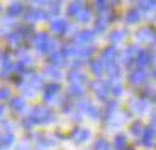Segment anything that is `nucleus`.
Returning <instances> with one entry per match:
<instances>
[{"instance_id": "f257e3e1", "label": "nucleus", "mask_w": 156, "mask_h": 150, "mask_svg": "<svg viewBox=\"0 0 156 150\" xmlns=\"http://www.w3.org/2000/svg\"><path fill=\"white\" fill-rule=\"evenodd\" d=\"M30 116L35 120V123H47V122H52L55 118L54 111L42 105H37L30 110Z\"/></svg>"}, {"instance_id": "f03ea898", "label": "nucleus", "mask_w": 156, "mask_h": 150, "mask_svg": "<svg viewBox=\"0 0 156 150\" xmlns=\"http://www.w3.org/2000/svg\"><path fill=\"white\" fill-rule=\"evenodd\" d=\"M136 39H138V41H141V42L148 41L151 46H156V32L153 31V29H149V27L141 29V31L136 34Z\"/></svg>"}, {"instance_id": "7ed1b4c3", "label": "nucleus", "mask_w": 156, "mask_h": 150, "mask_svg": "<svg viewBox=\"0 0 156 150\" xmlns=\"http://www.w3.org/2000/svg\"><path fill=\"white\" fill-rule=\"evenodd\" d=\"M101 61L104 62V64H108V68L112 66V64H116V47L114 46H111V47H108V49L102 51Z\"/></svg>"}, {"instance_id": "20e7f679", "label": "nucleus", "mask_w": 156, "mask_h": 150, "mask_svg": "<svg viewBox=\"0 0 156 150\" xmlns=\"http://www.w3.org/2000/svg\"><path fill=\"white\" fill-rule=\"evenodd\" d=\"M61 86L57 83H51V84H45L44 86V99L45 101H54V96L59 93Z\"/></svg>"}, {"instance_id": "39448f33", "label": "nucleus", "mask_w": 156, "mask_h": 150, "mask_svg": "<svg viewBox=\"0 0 156 150\" xmlns=\"http://www.w3.org/2000/svg\"><path fill=\"white\" fill-rule=\"evenodd\" d=\"M92 88H94L96 95H98L99 98H102V99H106L108 93L111 91V86H109L108 83H102V81H96V83H92Z\"/></svg>"}, {"instance_id": "423d86ee", "label": "nucleus", "mask_w": 156, "mask_h": 150, "mask_svg": "<svg viewBox=\"0 0 156 150\" xmlns=\"http://www.w3.org/2000/svg\"><path fill=\"white\" fill-rule=\"evenodd\" d=\"M71 137L76 140V142H86V140H87L89 137H91V133H89V130L82 128V126H77V128L72 130Z\"/></svg>"}, {"instance_id": "0eeeda50", "label": "nucleus", "mask_w": 156, "mask_h": 150, "mask_svg": "<svg viewBox=\"0 0 156 150\" xmlns=\"http://www.w3.org/2000/svg\"><path fill=\"white\" fill-rule=\"evenodd\" d=\"M146 78H148V73H146L143 68L136 69V71H133L131 74H129V81L134 83V84H139V83L146 81Z\"/></svg>"}, {"instance_id": "6e6552de", "label": "nucleus", "mask_w": 156, "mask_h": 150, "mask_svg": "<svg viewBox=\"0 0 156 150\" xmlns=\"http://www.w3.org/2000/svg\"><path fill=\"white\" fill-rule=\"evenodd\" d=\"M138 52H139V51H138V47H136V46H131V47H128L124 52H122V62H124L126 66L131 64L133 59H136Z\"/></svg>"}, {"instance_id": "1a4fd4ad", "label": "nucleus", "mask_w": 156, "mask_h": 150, "mask_svg": "<svg viewBox=\"0 0 156 150\" xmlns=\"http://www.w3.org/2000/svg\"><path fill=\"white\" fill-rule=\"evenodd\" d=\"M45 17H49V14L39 10V9H32V10H29L27 14H25V19H27L29 22L30 21H41V19H45Z\"/></svg>"}, {"instance_id": "9d476101", "label": "nucleus", "mask_w": 156, "mask_h": 150, "mask_svg": "<svg viewBox=\"0 0 156 150\" xmlns=\"http://www.w3.org/2000/svg\"><path fill=\"white\" fill-rule=\"evenodd\" d=\"M92 37H94V32H91V31H81L74 37V41L77 42V44H86V42H91Z\"/></svg>"}, {"instance_id": "9b49d317", "label": "nucleus", "mask_w": 156, "mask_h": 150, "mask_svg": "<svg viewBox=\"0 0 156 150\" xmlns=\"http://www.w3.org/2000/svg\"><path fill=\"white\" fill-rule=\"evenodd\" d=\"M151 54H149L148 51H144V49H141V51L138 52V56H136V62H138V66H146L148 62H151Z\"/></svg>"}, {"instance_id": "f8f14e48", "label": "nucleus", "mask_w": 156, "mask_h": 150, "mask_svg": "<svg viewBox=\"0 0 156 150\" xmlns=\"http://www.w3.org/2000/svg\"><path fill=\"white\" fill-rule=\"evenodd\" d=\"M67 29H69V24L64 21V19H57V21L52 22V31L57 32V34H64Z\"/></svg>"}, {"instance_id": "ddd939ff", "label": "nucleus", "mask_w": 156, "mask_h": 150, "mask_svg": "<svg viewBox=\"0 0 156 150\" xmlns=\"http://www.w3.org/2000/svg\"><path fill=\"white\" fill-rule=\"evenodd\" d=\"M69 81H71V84H82V83L87 81V78L79 71H71L69 73Z\"/></svg>"}, {"instance_id": "4468645a", "label": "nucleus", "mask_w": 156, "mask_h": 150, "mask_svg": "<svg viewBox=\"0 0 156 150\" xmlns=\"http://www.w3.org/2000/svg\"><path fill=\"white\" fill-rule=\"evenodd\" d=\"M49 41H51V39H49V36H47V34H44V32L34 34V37H32V42H34V46H37L39 49H41L42 46H45Z\"/></svg>"}, {"instance_id": "2eb2a0df", "label": "nucleus", "mask_w": 156, "mask_h": 150, "mask_svg": "<svg viewBox=\"0 0 156 150\" xmlns=\"http://www.w3.org/2000/svg\"><path fill=\"white\" fill-rule=\"evenodd\" d=\"M64 54L62 52H52L51 54V66H54V68H59V66L64 64Z\"/></svg>"}, {"instance_id": "dca6fc26", "label": "nucleus", "mask_w": 156, "mask_h": 150, "mask_svg": "<svg viewBox=\"0 0 156 150\" xmlns=\"http://www.w3.org/2000/svg\"><path fill=\"white\" fill-rule=\"evenodd\" d=\"M22 12H24V5L22 4H12L10 7L7 9L9 17H17V15H20Z\"/></svg>"}, {"instance_id": "f3484780", "label": "nucleus", "mask_w": 156, "mask_h": 150, "mask_svg": "<svg viewBox=\"0 0 156 150\" xmlns=\"http://www.w3.org/2000/svg\"><path fill=\"white\" fill-rule=\"evenodd\" d=\"M153 138H154V130H153V126L144 128V132H143V143L144 145H151Z\"/></svg>"}, {"instance_id": "a211bd4d", "label": "nucleus", "mask_w": 156, "mask_h": 150, "mask_svg": "<svg viewBox=\"0 0 156 150\" xmlns=\"http://www.w3.org/2000/svg\"><path fill=\"white\" fill-rule=\"evenodd\" d=\"M146 106H148V105H146V101H144V99H133V101H131V108L134 110L136 113L144 111V110H146Z\"/></svg>"}, {"instance_id": "6ab92c4d", "label": "nucleus", "mask_w": 156, "mask_h": 150, "mask_svg": "<svg viewBox=\"0 0 156 150\" xmlns=\"http://www.w3.org/2000/svg\"><path fill=\"white\" fill-rule=\"evenodd\" d=\"M91 69L96 76H99L102 73V69H104V62L101 59H94V61H91Z\"/></svg>"}, {"instance_id": "aec40b11", "label": "nucleus", "mask_w": 156, "mask_h": 150, "mask_svg": "<svg viewBox=\"0 0 156 150\" xmlns=\"http://www.w3.org/2000/svg\"><path fill=\"white\" fill-rule=\"evenodd\" d=\"M82 9H84V7H82V4H81V2H74V4H71V5H69L67 14L71 15V17H72V15H79V14H81V10H82Z\"/></svg>"}, {"instance_id": "412c9836", "label": "nucleus", "mask_w": 156, "mask_h": 150, "mask_svg": "<svg viewBox=\"0 0 156 150\" xmlns=\"http://www.w3.org/2000/svg\"><path fill=\"white\" fill-rule=\"evenodd\" d=\"M12 105V110H15V111H22V110L25 108V99L24 98H14L10 101Z\"/></svg>"}, {"instance_id": "4be33fe9", "label": "nucleus", "mask_w": 156, "mask_h": 150, "mask_svg": "<svg viewBox=\"0 0 156 150\" xmlns=\"http://www.w3.org/2000/svg\"><path fill=\"white\" fill-rule=\"evenodd\" d=\"M126 21L129 22V24H134V22L139 21V10L138 9H131V10L126 14Z\"/></svg>"}, {"instance_id": "5701e85b", "label": "nucleus", "mask_w": 156, "mask_h": 150, "mask_svg": "<svg viewBox=\"0 0 156 150\" xmlns=\"http://www.w3.org/2000/svg\"><path fill=\"white\" fill-rule=\"evenodd\" d=\"M84 93V86L82 84H71L69 86V95L71 96H81Z\"/></svg>"}, {"instance_id": "b1692460", "label": "nucleus", "mask_w": 156, "mask_h": 150, "mask_svg": "<svg viewBox=\"0 0 156 150\" xmlns=\"http://www.w3.org/2000/svg\"><path fill=\"white\" fill-rule=\"evenodd\" d=\"M20 37H22V36L19 34V32H9V34L5 36V39H7L9 42H12L14 46H17L19 42H20Z\"/></svg>"}, {"instance_id": "393cba45", "label": "nucleus", "mask_w": 156, "mask_h": 150, "mask_svg": "<svg viewBox=\"0 0 156 150\" xmlns=\"http://www.w3.org/2000/svg\"><path fill=\"white\" fill-rule=\"evenodd\" d=\"M92 51H94V49H92L91 46H86V47H79L77 58H82V59H86V58H89V56L92 54Z\"/></svg>"}, {"instance_id": "a878e982", "label": "nucleus", "mask_w": 156, "mask_h": 150, "mask_svg": "<svg viewBox=\"0 0 156 150\" xmlns=\"http://www.w3.org/2000/svg\"><path fill=\"white\" fill-rule=\"evenodd\" d=\"M124 36H126V32L124 31H116V32H112L111 34V41L112 42H119V41H122V39H124Z\"/></svg>"}, {"instance_id": "bb28decb", "label": "nucleus", "mask_w": 156, "mask_h": 150, "mask_svg": "<svg viewBox=\"0 0 156 150\" xmlns=\"http://www.w3.org/2000/svg\"><path fill=\"white\" fill-rule=\"evenodd\" d=\"M94 148H96V150H111V145H109L106 140L101 138V140H98V142H96Z\"/></svg>"}, {"instance_id": "cd10ccee", "label": "nucleus", "mask_w": 156, "mask_h": 150, "mask_svg": "<svg viewBox=\"0 0 156 150\" xmlns=\"http://www.w3.org/2000/svg\"><path fill=\"white\" fill-rule=\"evenodd\" d=\"M59 10H61V4H59V2H52V4H49V15H57Z\"/></svg>"}, {"instance_id": "c85d7f7f", "label": "nucleus", "mask_w": 156, "mask_h": 150, "mask_svg": "<svg viewBox=\"0 0 156 150\" xmlns=\"http://www.w3.org/2000/svg\"><path fill=\"white\" fill-rule=\"evenodd\" d=\"M77 17H79V21H81V22H86V21H89V17H91V10H89L87 7H84V9L81 10V14L77 15Z\"/></svg>"}, {"instance_id": "c756f323", "label": "nucleus", "mask_w": 156, "mask_h": 150, "mask_svg": "<svg viewBox=\"0 0 156 150\" xmlns=\"http://www.w3.org/2000/svg\"><path fill=\"white\" fill-rule=\"evenodd\" d=\"M126 145V137L124 135H118L116 137V142H114V147L116 148H124Z\"/></svg>"}, {"instance_id": "7c9ffc66", "label": "nucleus", "mask_w": 156, "mask_h": 150, "mask_svg": "<svg viewBox=\"0 0 156 150\" xmlns=\"http://www.w3.org/2000/svg\"><path fill=\"white\" fill-rule=\"evenodd\" d=\"M131 132L134 133V135H143V125L139 122H136V123H133V126H131Z\"/></svg>"}, {"instance_id": "2f4dec72", "label": "nucleus", "mask_w": 156, "mask_h": 150, "mask_svg": "<svg viewBox=\"0 0 156 150\" xmlns=\"http://www.w3.org/2000/svg\"><path fill=\"white\" fill-rule=\"evenodd\" d=\"M12 143H14V135H12V133H7V135L2 137V145L4 147H9V145H12Z\"/></svg>"}, {"instance_id": "473e14b6", "label": "nucleus", "mask_w": 156, "mask_h": 150, "mask_svg": "<svg viewBox=\"0 0 156 150\" xmlns=\"http://www.w3.org/2000/svg\"><path fill=\"white\" fill-rule=\"evenodd\" d=\"M22 125H24V126H25V128H32V126H34V125H35V120H34V118H32V116H30V115H29V116H25V118H24V120H22Z\"/></svg>"}, {"instance_id": "72a5a7b5", "label": "nucleus", "mask_w": 156, "mask_h": 150, "mask_svg": "<svg viewBox=\"0 0 156 150\" xmlns=\"http://www.w3.org/2000/svg\"><path fill=\"white\" fill-rule=\"evenodd\" d=\"M54 47H55V42H54V41H49L47 44L42 46L39 51H41V52H51V51H54Z\"/></svg>"}, {"instance_id": "f704fd0d", "label": "nucleus", "mask_w": 156, "mask_h": 150, "mask_svg": "<svg viewBox=\"0 0 156 150\" xmlns=\"http://www.w3.org/2000/svg\"><path fill=\"white\" fill-rule=\"evenodd\" d=\"M139 7H141L143 10H153V9L156 7V2H141Z\"/></svg>"}, {"instance_id": "c9c22d12", "label": "nucleus", "mask_w": 156, "mask_h": 150, "mask_svg": "<svg viewBox=\"0 0 156 150\" xmlns=\"http://www.w3.org/2000/svg\"><path fill=\"white\" fill-rule=\"evenodd\" d=\"M47 74L52 76V78H59L61 73H59V68H54V66H49L47 68Z\"/></svg>"}, {"instance_id": "e433bc0d", "label": "nucleus", "mask_w": 156, "mask_h": 150, "mask_svg": "<svg viewBox=\"0 0 156 150\" xmlns=\"http://www.w3.org/2000/svg\"><path fill=\"white\" fill-rule=\"evenodd\" d=\"M96 9H98L99 12H106L109 9V4L108 2H96Z\"/></svg>"}, {"instance_id": "4c0bfd02", "label": "nucleus", "mask_w": 156, "mask_h": 150, "mask_svg": "<svg viewBox=\"0 0 156 150\" xmlns=\"http://www.w3.org/2000/svg\"><path fill=\"white\" fill-rule=\"evenodd\" d=\"M77 108H79V110H84V111H87V110L91 108V103H89L87 99H84V101H79V103H77Z\"/></svg>"}, {"instance_id": "58836bf2", "label": "nucleus", "mask_w": 156, "mask_h": 150, "mask_svg": "<svg viewBox=\"0 0 156 150\" xmlns=\"http://www.w3.org/2000/svg\"><path fill=\"white\" fill-rule=\"evenodd\" d=\"M9 98H10L9 88H0V99H9Z\"/></svg>"}, {"instance_id": "ea45409f", "label": "nucleus", "mask_w": 156, "mask_h": 150, "mask_svg": "<svg viewBox=\"0 0 156 150\" xmlns=\"http://www.w3.org/2000/svg\"><path fill=\"white\" fill-rule=\"evenodd\" d=\"M19 34L24 37V36H30V32H32V27H19Z\"/></svg>"}, {"instance_id": "a19ab883", "label": "nucleus", "mask_w": 156, "mask_h": 150, "mask_svg": "<svg viewBox=\"0 0 156 150\" xmlns=\"http://www.w3.org/2000/svg\"><path fill=\"white\" fill-rule=\"evenodd\" d=\"M111 93L118 96V95H121V93H122V88L119 84H114V86H111Z\"/></svg>"}, {"instance_id": "79ce46f5", "label": "nucleus", "mask_w": 156, "mask_h": 150, "mask_svg": "<svg viewBox=\"0 0 156 150\" xmlns=\"http://www.w3.org/2000/svg\"><path fill=\"white\" fill-rule=\"evenodd\" d=\"M87 113L92 116V118H96V116H99V110H98V108H94V106H91V108L87 110Z\"/></svg>"}, {"instance_id": "37998d69", "label": "nucleus", "mask_w": 156, "mask_h": 150, "mask_svg": "<svg viewBox=\"0 0 156 150\" xmlns=\"http://www.w3.org/2000/svg\"><path fill=\"white\" fill-rule=\"evenodd\" d=\"M2 126H4V128L7 130V132H10V130H12V125H10V123H9V122H5V123H4V125H2Z\"/></svg>"}, {"instance_id": "c03bdc74", "label": "nucleus", "mask_w": 156, "mask_h": 150, "mask_svg": "<svg viewBox=\"0 0 156 150\" xmlns=\"http://www.w3.org/2000/svg\"><path fill=\"white\" fill-rule=\"evenodd\" d=\"M81 62H82V61H72L71 66H72V68H79V66H81Z\"/></svg>"}, {"instance_id": "a18cd8bd", "label": "nucleus", "mask_w": 156, "mask_h": 150, "mask_svg": "<svg viewBox=\"0 0 156 150\" xmlns=\"http://www.w3.org/2000/svg\"><path fill=\"white\" fill-rule=\"evenodd\" d=\"M27 148H29V147H27V143H22V145H20V147H19V148H17V150H27Z\"/></svg>"}, {"instance_id": "49530a36", "label": "nucleus", "mask_w": 156, "mask_h": 150, "mask_svg": "<svg viewBox=\"0 0 156 150\" xmlns=\"http://www.w3.org/2000/svg\"><path fill=\"white\" fill-rule=\"evenodd\" d=\"M2 113H4V106L0 105V116H2Z\"/></svg>"}, {"instance_id": "de8ad7c7", "label": "nucleus", "mask_w": 156, "mask_h": 150, "mask_svg": "<svg viewBox=\"0 0 156 150\" xmlns=\"http://www.w3.org/2000/svg\"><path fill=\"white\" fill-rule=\"evenodd\" d=\"M153 78H156V69H154V71H153Z\"/></svg>"}, {"instance_id": "09e8293b", "label": "nucleus", "mask_w": 156, "mask_h": 150, "mask_svg": "<svg viewBox=\"0 0 156 150\" xmlns=\"http://www.w3.org/2000/svg\"><path fill=\"white\" fill-rule=\"evenodd\" d=\"M0 145H2V137H0Z\"/></svg>"}, {"instance_id": "8fccbe9b", "label": "nucleus", "mask_w": 156, "mask_h": 150, "mask_svg": "<svg viewBox=\"0 0 156 150\" xmlns=\"http://www.w3.org/2000/svg\"><path fill=\"white\" fill-rule=\"evenodd\" d=\"M128 150H131V148H128Z\"/></svg>"}]
</instances>
